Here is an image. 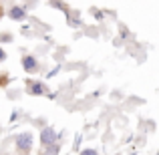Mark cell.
<instances>
[{
	"label": "cell",
	"mask_w": 159,
	"mask_h": 155,
	"mask_svg": "<svg viewBox=\"0 0 159 155\" xmlns=\"http://www.w3.org/2000/svg\"><path fill=\"white\" fill-rule=\"evenodd\" d=\"M16 145H18V149H22V151L30 149V145H32V135H30V133H22V135H18V137H16Z\"/></svg>",
	"instance_id": "6da1fadb"
},
{
	"label": "cell",
	"mask_w": 159,
	"mask_h": 155,
	"mask_svg": "<svg viewBox=\"0 0 159 155\" xmlns=\"http://www.w3.org/2000/svg\"><path fill=\"white\" fill-rule=\"evenodd\" d=\"M54 137H57V135H54V131H52L51 127H47L43 133H40V141L44 143V147H51V145H54Z\"/></svg>",
	"instance_id": "7a4b0ae2"
},
{
	"label": "cell",
	"mask_w": 159,
	"mask_h": 155,
	"mask_svg": "<svg viewBox=\"0 0 159 155\" xmlns=\"http://www.w3.org/2000/svg\"><path fill=\"white\" fill-rule=\"evenodd\" d=\"M22 66H24V71H28V73H34V71L39 69V65H36V61L32 57H24Z\"/></svg>",
	"instance_id": "3957f363"
},
{
	"label": "cell",
	"mask_w": 159,
	"mask_h": 155,
	"mask_svg": "<svg viewBox=\"0 0 159 155\" xmlns=\"http://www.w3.org/2000/svg\"><path fill=\"white\" fill-rule=\"evenodd\" d=\"M30 91H32V95H43L44 91H47V87L40 85V83H32V85H30Z\"/></svg>",
	"instance_id": "277c9868"
},
{
	"label": "cell",
	"mask_w": 159,
	"mask_h": 155,
	"mask_svg": "<svg viewBox=\"0 0 159 155\" xmlns=\"http://www.w3.org/2000/svg\"><path fill=\"white\" fill-rule=\"evenodd\" d=\"M10 16H12L14 20H22V18H24V12L20 10V8H12V10H10Z\"/></svg>",
	"instance_id": "5b68a950"
},
{
	"label": "cell",
	"mask_w": 159,
	"mask_h": 155,
	"mask_svg": "<svg viewBox=\"0 0 159 155\" xmlns=\"http://www.w3.org/2000/svg\"><path fill=\"white\" fill-rule=\"evenodd\" d=\"M81 155H97V151H95V149H85Z\"/></svg>",
	"instance_id": "8992f818"
},
{
	"label": "cell",
	"mask_w": 159,
	"mask_h": 155,
	"mask_svg": "<svg viewBox=\"0 0 159 155\" xmlns=\"http://www.w3.org/2000/svg\"><path fill=\"white\" fill-rule=\"evenodd\" d=\"M48 155H57V147H54V145H51V149H48Z\"/></svg>",
	"instance_id": "52a82bcc"
},
{
	"label": "cell",
	"mask_w": 159,
	"mask_h": 155,
	"mask_svg": "<svg viewBox=\"0 0 159 155\" xmlns=\"http://www.w3.org/2000/svg\"><path fill=\"white\" fill-rule=\"evenodd\" d=\"M6 83H8V79L2 75V77H0V87H2V85H6Z\"/></svg>",
	"instance_id": "ba28073f"
},
{
	"label": "cell",
	"mask_w": 159,
	"mask_h": 155,
	"mask_svg": "<svg viewBox=\"0 0 159 155\" xmlns=\"http://www.w3.org/2000/svg\"><path fill=\"white\" fill-rule=\"evenodd\" d=\"M4 57H6V54H4V51H2V48H0V61H2Z\"/></svg>",
	"instance_id": "9c48e42d"
},
{
	"label": "cell",
	"mask_w": 159,
	"mask_h": 155,
	"mask_svg": "<svg viewBox=\"0 0 159 155\" xmlns=\"http://www.w3.org/2000/svg\"><path fill=\"white\" fill-rule=\"evenodd\" d=\"M0 18H2V6H0Z\"/></svg>",
	"instance_id": "30bf717a"
}]
</instances>
